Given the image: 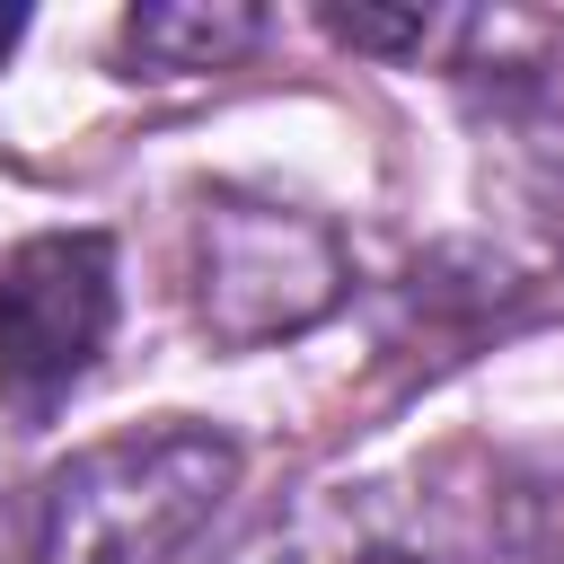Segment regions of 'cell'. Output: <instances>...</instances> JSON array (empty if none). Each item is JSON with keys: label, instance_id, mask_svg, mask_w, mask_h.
Wrapping results in <instances>:
<instances>
[{"label": "cell", "instance_id": "7a4b0ae2", "mask_svg": "<svg viewBox=\"0 0 564 564\" xmlns=\"http://www.w3.org/2000/svg\"><path fill=\"white\" fill-rule=\"evenodd\" d=\"M185 300L212 344L264 352L282 335L326 326L352 300V247L335 220L273 194H203L185 238Z\"/></svg>", "mask_w": 564, "mask_h": 564}, {"label": "cell", "instance_id": "277c9868", "mask_svg": "<svg viewBox=\"0 0 564 564\" xmlns=\"http://www.w3.org/2000/svg\"><path fill=\"white\" fill-rule=\"evenodd\" d=\"M229 564H423V538L405 529V511H397L388 494L326 485V494H308L291 520L256 529Z\"/></svg>", "mask_w": 564, "mask_h": 564}, {"label": "cell", "instance_id": "8992f818", "mask_svg": "<svg viewBox=\"0 0 564 564\" xmlns=\"http://www.w3.org/2000/svg\"><path fill=\"white\" fill-rule=\"evenodd\" d=\"M317 26L335 44H352V53H423L441 35L432 9H317Z\"/></svg>", "mask_w": 564, "mask_h": 564}, {"label": "cell", "instance_id": "3957f363", "mask_svg": "<svg viewBox=\"0 0 564 564\" xmlns=\"http://www.w3.org/2000/svg\"><path fill=\"white\" fill-rule=\"evenodd\" d=\"M115 335V247L97 229H44L0 256V405L53 423Z\"/></svg>", "mask_w": 564, "mask_h": 564}, {"label": "cell", "instance_id": "52a82bcc", "mask_svg": "<svg viewBox=\"0 0 564 564\" xmlns=\"http://www.w3.org/2000/svg\"><path fill=\"white\" fill-rule=\"evenodd\" d=\"M18 35H26V18H18V9H0V53H9Z\"/></svg>", "mask_w": 564, "mask_h": 564}, {"label": "cell", "instance_id": "6da1fadb", "mask_svg": "<svg viewBox=\"0 0 564 564\" xmlns=\"http://www.w3.org/2000/svg\"><path fill=\"white\" fill-rule=\"evenodd\" d=\"M238 494V441L150 423L70 449L35 494V564H176Z\"/></svg>", "mask_w": 564, "mask_h": 564}, {"label": "cell", "instance_id": "5b68a950", "mask_svg": "<svg viewBox=\"0 0 564 564\" xmlns=\"http://www.w3.org/2000/svg\"><path fill=\"white\" fill-rule=\"evenodd\" d=\"M273 18L256 0H150L123 18V53L150 79H185V70H238L247 53H264Z\"/></svg>", "mask_w": 564, "mask_h": 564}]
</instances>
